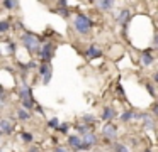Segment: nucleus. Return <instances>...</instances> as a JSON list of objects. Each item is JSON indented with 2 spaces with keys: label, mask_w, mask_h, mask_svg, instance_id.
Returning <instances> with one entry per match:
<instances>
[{
  "label": "nucleus",
  "mask_w": 158,
  "mask_h": 152,
  "mask_svg": "<svg viewBox=\"0 0 158 152\" xmlns=\"http://www.w3.org/2000/svg\"><path fill=\"white\" fill-rule=\"evenodd\" d=\"M73 27H75V30L78 34L85 36V34H89L90 30H92V20L87 15H83V14H78V15H75V19H73Z\"/></svg>",
  "instance_id": "1"
},
{
  "label": "nucleus",
  "mask_w": 158,
  "mask_h": 152,
  "mask_svg": "<svg viewBox=\"0 0 158 152\" xmlns=\"http://www.w3.org/2000/svg\"><path fill=\"white\" fill-rule=\"evenodd\" d=\"M22 44H24V47L29 53H36V51L39 49L38 36H34V34H31V32H26L24 36H22Z\"/></svg>",
  "instance_id": "2"
},
{
  "label": "nucleus",
  "mask_w": 158,
  "mask_h": 152,
  "mask_svg": "<svg viewBox=\"0 0 158 152\" xmlns=\"http://www.w3.org/2000/svg\"><path fill=\"white\" fill-rule=\"evenodd\" d=\"M53 53H55V46H53L51 42H46L44 46L41 47V51H39V56H41L43 61H49L53 57Z\"/></svg>",
  "instance_id": "3"
},
{
  "label": "nucleus",
  "mask_w": 158,
  "mask_h": 152,
  "mask_svg": "<svg viewBox=\"0 0 158 152\" xmlns=\"http://www.w3.org/2000/svg\"><path fill=\"white\" fill-rule=\"evenodd\" d=\"M0 132L4 135H10L14 132V122H10L9 118H2L0 120Z\"/></svg>",
  "instance_id": "4"
},
{
  "label": "nucleus",
  "mask_w": 158,
  "mask_h": 152,
  "mask_svg": "<svg viewBox=\"0 0 158 152\" xmlns=\"http://www.w3.org/2000/svg\"><path fill=\"white\" fill-rule=\"evenodd\" d=\"M102 132H104V135H106L109 140H112V138L117 137V130H116V127H114L112 123H106L104 128H102Z\"/></svg>",
  "instance_id": "5"
},
{
  "label": "nucleus",
  "mask_w": 158,
  "mask_h": 152,
  "mask_svg": "<svg viewBox=\"0 0 158 152\" xmlns=\"http://www.w3.org/2000/svg\"><path fill=\"white\" fill-rule=\"evenodd\" d=\"M85 54H87V57H90V59H94V57H100L102 56V49H100L99 46H95V44H92L89 49H85Z\"/></svg>",
  "instance_id": "6"
},
{
  "label": "nucleus",
  "mask_w": 158,
  "mask_h": 152,
  "mask_svg": "<svg viewBox=\"0 0 158 152\" xmlns=\"http://www.w3.org/2000/svg\"><path fill=\"white\" fill-rule=\"evenodd\" d=\"M141 118H143V122H144V127H146L148 130H153V128H155L153 117H151V115H148V113H143V115H141Z\"/></svg>",
  "instance_id": "7"
},
{
  "label": "nucleus",
  "mask_w": 158,
  "mask_h": 152,
  "mask_svg": "<svg viewBox=\"0 0 158 152\" xmlns=\"http://www.w3.org/2000/svg\"><path fill=\"white\" fill-rule=\"evenodd\" d=\"M19 95H21V100H27V98H31V88H29L26 83H22L21 90H19Z\"/></svg>",
  "instance_id": "8"
},
{
  "label": "nucleus",
  "mask_w": 158,
  "mask_h": 152,
  "mask_svg": "<svg viewBox=\"0 0 158 152\" xmlns=\"http://www.w3.org/2000/svg\"><path fill=\"white\" fill-rule=\"evenodd\" d=\"M116 117V111H114V108L112 107H106L104 108V111H102V118L104 120H112V118Z\"/></svg>",
  "instance_id": "9"
},
{
  "label": "nucleus",
  "mask_w": 158,
  "mask_h": 152,
  "mask_svg": "<svg viewBox=\"0 0 158 152\" xmlns=\"http://www.w3.org/2000/svg\"><path fill=\"white\" fill-rule=\"evenodd\" d=\"M117 20H119V24H121V25H126V24H127V20H129V10H127V9H123V10H121L119 19H117Z\"/></svg>",
  "instance_id": "10"
},
{
  "label": "nucleus",
  "mask_w": 158,
  "mask_h": 152,
  "mask_svg": "<svg viewBox=\"0 0 158 152\" xmlns=\"http://www.w3.org/2000/svg\"><path fill=\"white\" fill-rule=\"evenodd\" d=\"M141 63H143V66H150V64L153 63V56H151L150 51L143 53V56H141Z\"/></svg>",
  "instance_id": "11"
},
{
  "label": "nucleus",
  "mask_w": 158,
  "mask_h": 152,
  "mask_svg": "<svg viewBox=\"0 0 158 152\" xmlns=\"http://www.w3.org/2000/svg\"><path fill=\"white\" fill-rule=\"evenodd\" d=\"M83 144H87L89 147H92L94 144H97V137H95V134H87L85 137H83Z\"/></svg>",
  "instance_id": "12"
},
{
  "label": "nucleus",
  "mask_w": 158,
  "mask_h": 152,
  "mask_svg": "<svg viewBox=\"0 0 158 152\" xmlns=\"http://www.w3.org/2000/svg\"><path fill=\"white\" fill-rule=\"evenodd\" d=\"M95 5L99 7L100 10H110L112 2H110V0H99V2H95Z\"/></svg>",
  "instance_id": "13"
},
{
  "label": "nucleus",
  "mask_w": 158,
  "mask_h": 152,
  "mask_svg": "<svg viewBox=\"0 0 158 152\" xmlns=\"http://www.w3.org/2000/svg\"><path fill=\"white\" fill-rule=\"evenodd\" d=\"M68 144L72 145V147H75V149H77L80 144H82V140H80L78 135H70V137H68Z\"/></svg>",
  "instance_id": "14"
},
{
  "label": "nucleus",
  "mask_w": 158,
  "mask_h": 152,
  "mask_svg": "<svg viewBox=\"0 0 158 152\" xmlns=\"http://www.w3.org/2000/svg\"><path fill=\"white\" fill-rule=\"evenodd\" d=\"M17 117L21 118V120H29V118H31V113H29V110H24V108H21V110L17 111Z\"/></svg>",
  "instance_id": "15"
},
{
  "label": "nucleus",
  "mask_w": 158,
  "mask_h": 152,
  "mask_svg": "<svg viewBox=\"0 0 158 152\" xmlns=\"http://www.w3.org/2000/svg\"><path fill=\"white\" fill-rule=\"evenodd\" d=\"M2 5H4L5 9L12 10V9H15V7H19V2H12V0H5V2H2Z\"/></svg>",
  "instance_id": "16"
},
{
  "label": "nucleus",
  "mask_w": 158,
  "mask_h": 152,
  "mask_svg": "<svg viewBox=\"0 0 158 152\" xmlns=\"http://www.w3.org/2000/svg\"><path fill=\"white\" fill-rule=\"evenodd\" d=\"M32 107H34V101H32V98H27V100H22V108H24V110H31Z\"/></svg>",
  "instance_id": "17"
},
{
  "label": "nucleus",
  "mask_w": 158,
  "mask_h": 152,
  "mask_svg": "<svg viewBox=\"0 0 158 152\" xmlns=\"http://www.w3.org/2000/svg\"><path fill=\"white\" fill-rule=\"evenodd\" d=\"M133 111H131V110H127V111H124V113L123 115H121V120H123V122H129L131 120V118H133Z\"/></svg>",
  "instance_id": "18"
},
{
  "label": "nucleus",
  "mask_w": 158,
  "mask_h": 152,
  "mask_svg": "<svg viewBox=\"0 0 158 152\" xmlns=\"http://www.w3.org/2000/svg\"><path fill=\"white\" fill-rule=\"evenodd\" d=\"M49 71H51L49 64H41V66H39V74H41V76H44V74L49 73Z\"/></svg>",
  "instance_id": "19"
},
{
  "label": "nucleus",
  "mask_w": 158,
  "mask_h": 152,
  "mask_svg": "<svg viewBox=\"0 0 158 152\" xmlns=\"http://www.w3.org/2000/svg\"><path fill=\"white\" fill-rule=\"evenodd\" d=\"M9 30V22L7 20H2L0 22V32H7Z\"/></svg>",
  "instance_id": "20"
},
{
  "label": "nucleus",
  "mask_w": 158,
  "mask_h": 152,
  "mask_svg": "<svg viewBox=\"0 0 158 152\" xmlns=\"http://www.w3.org/2000/svg\"><path fill=\"white\" fill-rule=\"evenodd\" d=\"M114 149H116V152H129V150H127V147H126V145H123V144H117Z\"/></svg>",
  "instance_id": "21"
},
{
  "label": "nucleus",
  "mask_w": 158,
  "mask_h": 152,
  "mask_svg": "<svg viewBox=\"0 0 158 152\" xmlns=\"http://www.w3.org/2000/svg\"><path fill=\"white\" fill-rule=\"evenodd\" d=\"M58 125H60V120H58L56 117L49 120V127H53V128H58Z\"/></svg>",
  "instance_id": "22"
},
{
  "label": "nucleus",
  "mask_w": 158,
  "mask_h": 152,
  "mask_svg": "<svg viewBox=\"0 0 158 152\" xmlns=\"http://www.w3.org/2000/svg\"><path fill=\"white\" fill-rule=\"evenodd\" d=\"M21 137H22V140H24V142H32V135H31V134H27V132H24V134H22Z\"/></svg>",
  "instance_id": "23"
},
{
  "label": "nucleus",
  "mask_w": 158,
  "mask_h": 152,
  "mask_svg": "<svg viewBox=\"0 0 158 152\" xmlns=\"http://www.w3.org/2000/svg\"><path fill=\"white\" fill-rule=\"evenodd\" d=\"M83 122H85V123H94L95 118H94L92 115H83Z\"/></svg>",
  "instance_id": "24"
},
{
  "label": "nucleus",
  "mask_w": 158,
  "mask_h": 152,
  "mask_svg": "<svg viewBox=\"0 0 158 152\" xmlns=\"http://www.w3.org/2000/svg\"><path fill=\"white\" fill-rule=\"evenodd\" d=\"M49 81H51V71H49V73H46L44 76H43V83H44V84H48Z\"/></svg>",
  "instance_id": "25"
},
{
  "label": "nucleus",
  "mask_w": 158,
  "mask_h": 152,
  "mask_svg": "<svg viewBox=\"0 0 158 152\" xmlns=\"http://www.w3.org/2000/svg\"><path fill=\"white\" fill-rule=\"evenodd\" d=\"M56 12H58L60 15H63V17H68V15H70V12H68L66 9H56Z\"/></svg>",
  "instance_id": "26"
},
{
  "label": "nucleus",
  "mask_w": 158,
  "mask_h": 152,
  "mask_svg": "<svg viewBox=\"0 0 158 152\" xmlns=\"http://www.w3.org/2000/svg\"><path fill=\"white\" fill-rule=\"evenodd\" d=\"M36 66H38V64H36V63H34V61H31V63H29V64H27V66H26V69H34V68H36Z\"/></svg>",
  "instance_id": "27"
},
{
  "label": "nucleus",
  "mask_w": 158,
  "mask_h": 152,
  "mask_svg": "<svg viewBox=\"0 0 158 152\" xmlns=\"http://www.w3.org/2000/svg\"><path fill=\"white\" fill-rule=\"evenodd\" d=\"M55 152H68V149H65V147H55Z\"/></svg>",
  "instance_id": "28"
},
{
  "label": "nucleus",
  "mask_w": 158,
  "mask_h": 152,
  "mask_svg": "<svg viewBox=\"0 0 158 152\" xmlns=\"http://www.w3.org/2000/svg\"><path fill=\"white\" fill-rule=\"evenodd\" d=\"M9 51H10V53H14V51H15V44L14 42H9Z\"/></svg>",
  "instance_id": "29"
},
{
  "label": "nucleus",
  "mask_w": 158,
  "mask_h": 152,
  "mask_svg": "<svg viewBox=\"0 0 158 152\" xmlns=\"http://www.w3.org/2000/svg\"><path fill=\"white\" fill-rule=\"evenodd\" d=\"M146 88H148V91H150V93H151V95H155V88H153V86H151V84H148V86H146Z\"/></svg>",
  "instance_id": "30"
},
{
  "label": "nucleus",
  "mask_w": 158,
  "mask_h": 152,
  "mask_svg": "<svg viewBox=\"0 0 158 152\" xmlns=\"http://www.w3.org/2000/svg\"><path fill=\"white\" fill-rule=\"evenodd\" d=\"M153 44H155V47H158V34H155V39H153Z\"/></svg>",
  "instance_id": "31"
},
{
  "label": "nucleus",
  "mask_w": 158,
  "mask_h": 152,
  "mask_svg": "<svg viewBox=\"0 0 158 152\" xmlns=\"http://www.w3.org/2000/svg\"><path fill=\"white\" fill-rule=\"evenodd\" d=\"M66 128H68V125H66V123H63L61 127H60V130H61V132H66Z\"/></svg>",
  "instance_id": "32"
},
{
  "label": "nucleus",
  "mask_w": 158,
  "mask_h": 152,
  "mask_svg": "<svg viewBox=\"0 0 158 152\" xmlns=\"http://www.w3.org/2000/svg\"><path fill=\"white\" fill-rule=\"evenodd\" d=\"M153 81H156V83H158V71L153 74Z\"/></svg>",
  "instance_id": "33"
},
{
  "label": "nucleus",
  "mask_w": 158,
  "mask_h": 152,
  "mask_svg": "<svg viewBox=\"0 0 158 152\" xmlns=\"http://www.w3.org/2000/svg\"><path fill=\"white\" fill-rule=\"evenodd\" d=\"M153 110H155V113H158V105H155V107H153Z\"/></svg>",
  "instance_id": "34"
},
{
  "label": "nucleus",
  "mask_w": 158,
  "mask_h": 152,
  "mask_svg": "<svg viewBox=\"0 0 158 152\" xmlns=\"http://www.w3.org/2000/svg\"><path fill=\"white\" fill-rule=\"evenodd\" d=\"M29 152H38V149H31V150H29Z\"/></svg>",
  "instance_id": "35"
},
{
  "label": "nucleus",
  "mask_w": 158,
  "mask_h": 152,
  "mask_svg": "<svg viewBox=\"0 0 158 152\" xmlns=\"http://www.w3.org/2000/svg\"><path fill=\"white\" fill-rule=\"evenodd\" d=\"M144 152H151V150H150V149H146V150H144Z\"/></svg>",
  "instance_id": "36"
},
{
  "label": "nucleus",
  "mask_w": 158,
  "mask_h": 152,
  "mask_svg": "<svg viewBox=\"0 0 158 152\" xmlns=\"http://www.w3.org/2000/svg\"><path fill=\"white\" fill-rule=\"evenodd\" d=\"M2 152H4V150H2Z\"/></svg>",
  "instance_id": "37"
}]
</instances>
